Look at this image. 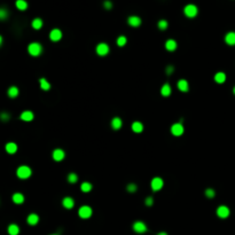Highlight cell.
<instances>
[{
	"label": "cell",
	"instance_id": "1f68e13d",
	"mask_svg": "<svg viewBox=\"0 0 235 235\" xmlns=\"http://www.w3.org/2000/svg\"><path fill=\"white\" fill-rule=\"evenodd\" d=\"M116 43H117V45L119 46V47H123V46H125V45H126V43H127V39H126L125 36H121V37H118V38H117Z\"/></svg>",
	"mask_w": 235,
	"mask_h": 235
},
{
	"label": "cell",
	"instance_id": "277c9868",
	"mask_svg": "<svg viewBox=\"0 0 235 235\" xmlns=\"http://www.w3.org/2000/svg\"><path fill=\"white\" fill-rule=\"evenodd\" d=\"M183 13H185V15H186L187 17H195L196 15H197V7L195 6V5H187L186 7L183 8Z\"/></svg>",
	"mask_w": 235,
	"mask_h": 235
},
{
	"label": "cell",
	"instance_id": "7a4b0ae2",
	"mask_svg": "<svg viewBox=\"0 0 235 235\" xmlns=\"http://www.w3.org/2000/svg\"><path fill=\"white\" fill-rule=\"evenodd\" d=\"M31 169L27 165H21L19 169L16 170V174L17 177L20 179H28L30 175H31Z\"/></svg>",
	"mask_w": 235,
	"mask_h": 235
},
{
	"label": "cell",
	"instance_id": "5b68a950",
	"mask_svg": "<svg viewBox=\"0 0 235 235\" xmlns=\"http://www.w3.org/2000/svg\"><path fill=\"white\" fill-rule=\"evenodd\" d=\"M183 132H185V129L181 123H175L171 126V133L173 134L174 137H180L183 134Z\"/></svg>",
	"mask_w": 235,
	"mask_h": 235
},
{
	"label": "cell",
	"instance_id": "3957f363",
	"mask_svg": "<svg viewBox=\"0 0 235 235\" xmlns=\"http://www.w3.org/2000/svg\"><path fill=\"white\" fill-rule=\"evenodd\" d=\"M93 213V210L92 208L89 207V205H83V207L79 208L78 210V216L80 217L81 219H89Z\"/></svg>",
	"mask_w": 235,
	"mask_h": 235
},
{
	"label": "cell",
	"instance_id": "d6a6232c",
	"mask_svg": "<svg viewBox=\"0 0 235 235\" xmlns=\"http://www.w3.org/2000/svg\"><path fill=\"white\" fill-rule=\"evenodd\" d=\"M78 180V175L76 173H69L68 175V183H76Z\"/></svg>",
	"mask_w": 235,
	"mask_h": 235
},
{
	"label": "cell",
	"instance_id": "5bb4252c",
	"mask_svg": "<svg viewBox=\"0 0 235 235\" xmlns=\"http://www.w3.org/2000/svg\"><path fill=\"white\" fill-rule=\"evenodd\" d=\"M127 23H129L131 27L137 28V27H139V25L141 24V19L138 16H130L127 19Z\"/></svg>",
	"mask_w": 235,
	"mask_h": 235
},
{
	"label": "cell",
	"instance_id": "ee69618b",
	"mask_svg": "<svg viewBox=\"0 0 235 235\" xmlns=\"http://www.w3.org/2000/svg\"><path fill=\"white\" fill-rule=\"evenodd\" d=\"M52 235H56V234H52Z\"/></svg>",
	"mask_w": 235,
	"mask_h": 235
},
{
	"label": "cell",
	"instance_id": "30bf717a",
	"mask_svg": "<svg viewBox=\"0 0 235 235\" xmlns=\"http://www.w3.org/2000/svg\"><path fill=\"white\" fill-rule=\"evenodd\" d=\"M62 38V32L59 29H53L49 33V39L52 41H59Z\"/></svg>",
	"mask_w": 235,
	"mask_h": 235
},
{
	"label": "cell",
	"instance_id": "52a82bcc",
	"mask_svg": "<svg viewBox=\"0 0 235 235\" xmlns=\"http://www.w3.org/2000/svg\"><path fill=\"white\" fill-rule=\"evenodd\" d=\"M163 180L161 178H158V177H155L153 180H151V183H150V186H151V189L154 192H157V191H161L163 188Z\"/></svg>",
	"mask_w": 235,
	"mask_h": 235
},
{
	"label": "cell",
	"instance_id": "6da1fadb",
	"mask_svg": "<svg viewBox=\"0 0 235 235\" xmlns=\"http://www.w3.org/2000/svg\"><path fill=\"white\" fill-rule=\"evenodd\" d=\"M28 52L31 56H39L43 52V47L39 43H31L28 46Z\"/></svg>",
	"mask_w": 235,
	"mask_h": 235
},
{
	"label": "cell",
	"instance_id": "60d3db41",
	"mask_svg": "<svg viewBox=\"0 0 235 235\" xmlns=\"http://www.w3.org/2000/svg\"><path fill=\"white\" fill-rule=\"evenodd\" d=\"M157 235H167V233H165V232H159Z\"/></svg>",
	"mask_w": 235,
	"mask_h": 235
},
{
	"label": "cell",
	"instance_id": "7bdbcfd3",
	"mask_svg": "<svg viewBox=\"0 0 235 235\" xmlns=\"http://www.w3.org/2000/svg\"><path fill=\"white\" fill-rule=\"evenodd\" d=\"M233 92H234V94H235V87H234V89H233Z\"/></svg>",
	"mask_w": 235,
	"mask_h": 235
},
{
	"label": "cell",
	"instance_id": "9c48e42d",
	"mask_svg": "<svg viewBox=\"0 0 235 235\" xmlns=\"http://www.w3.org/2000/svg\"><path fill=\"white\" fill-rule=\"evenodd\" d=\"M133 231L135 233H139V234H142L147 232V225L143 221H135L133 224Z\"/></svg>",
	"mask_w": 235,
	"mask_h": 235
},
{
	"label": "cell",
	"instance_id": "ffe728a7",
	"mask_svg": "<svg viewBox=\"0 0 235 235\" xmlns=\"http://www.w3.org/2000/svg\"><path fill=\"white\" fill-rule=\"evenodd\" d=\"M178 89L179 91H181V92H187L188 89H189V85H188V81L186 79H180L178 81Z\"/></svg>",
	"mask_w": 235,
	"mask_h": 235
},
{
	"label": "cell",
	"instance_id": "ab89813d",
	"mask_svg": "<svg viewBox=\"0 0 235 235\" xmlns=\"http://www.w3.org/2000/svg\"><path fill=\"white\" fill-rule=\"evenodd\" d=\"M173 70H174L173 67H167V69H166V73H167V75H171V73L173 72Z\"/></svg>",
	"mask_w": 235,
	"mask_h": 235
},
{
	"label": "cell",
	"instance_id": "8d00e7d4",
	"mask_svg": "<svg viewBox=\"0 0 235 235\" xmlns=\"http://www.w3.org/2000/svg\"><path fill=\"white\" fill-rule=\"evenodd\" d=\"M205 195H207V197H209V199H212V197H215V191L213 189H211V188H209V189H207L205 191Z\"/></svg>",
	"mask_w": 235,
	"mask_h": 235
},
{
	"label": "cell",
	"instance_id": "484cf974",
	"mask_svg": "<svg viewBox=\"0 0 235 235\" xmlns=\"http://www.w3.org/2000/svg\"><path fill=\"white\" fill-rule=\"evenodd\" d=\"M161 94L163 97H169L171 94V86L169 84H164L161 89Z\"/></svg>",
	"mask_w": 235,
	"mask_h": 235
},
{
	"label": "cell",
	"instance_id": "4316f807",
	"mask_svg": "<svg viewBox=\"0 0 235 235\" xmlns=\"http://www.w3.org/2000/svg\"><path fill=\"white\" fill-rule=\"evenodd\" d=\"M132 131L135 132V133H140V132L143 131V125L140 122H134L132 124Z\"/></svg>",
	"mask_w": 235,
	"mask_h": 235
},
{
	"label": "cell",
	"instance_id": "7c38bea8",
	"mask_svg": "<svg viewBox=\"0 0 235 235\" xmlns=\"http://www.w3.org/2000/svg\"><path fill=\"white\" fill-rule=\"evenodd\" d=\"M62 205H63L65 209L70 210V209H72V208L75 207V201H73L72 197L67 196V197H64V199L62 200Z\"/></svg>",
	"mask_w": 235,
	"mask_h": 235
},
{
	"label": "cell",
	"instance_id": "d6986e66",
	"mask_svg": "<svg viewBox=\"0 0 235 235\" xmlns=\"http://www.w3.org/2000/svg\"><path fill=\"white\" fill-rule=\"evenodd\" d=\"M123 125V122L122 119L119 117H113L111 119V127H113V130H119Z\"/></svg>",
	"mask_w": 235,
	"mask_h": 235
},
{
	"label": "cell",
	"instance_id": "e575fe53",
	"mask_svg": "<svg viewBox=\"0 0 235 235\" xmlns=\"http://www.w3.org/2000/svg\"><path fill=\"white\" fill-rule=\"evenodd\" d=\"M158 28L161 29V30H165L166 28H167V21L165 20H161L159 22H158Z\"/></svg>",
	"mask_w": 235,
	"mask_h": 235
},
{
	"label": "cell",
	"instance_id": "f35d334b",
	"mask_svg": "<svg viewBox=\"0 0 235 235\" xmlns=\"http://www.w3.org/2000/svg\"><path fill=\"white\" fill-rule=\"evenodd\" d=\"M103 6H105V9H111V7H113V4L110 2V1H105V4H103Z\"/></svg>",
	"mask_w": 235,
	"mask_h": 235
},
{
	"label": "cell",
	"instance_id": "f546056e",
	"mask_svg": "<svg viewBox=\"0 0 235 235\" xmlns=\"http://www.w3.org/2000/svg\"><path fill=\"white\" fill-rule=\"evenodd\" d=\"M32 28L33 29H36V30H39V29H41V27H43V20L41 19H35V20L32 21Z\"/></svg>",
	"mask_w": 235,
	"mask_h": 235
},
{
	"label": "cell",
	"instance_id": "83f0119b",
	"mask_svg": "<svg viewBox=\"0 0 235 235\" xmlns=\"http://www.w3.org/2000/svg\"><path fill=\"white\" fill-rule=\"evenodd\" d=\"M92 188H93L92 183H87V181H85V183H83L80 185V189L81 192H84V193H89V192L92 191Z\"/></svg>",
	"mask_w": 235,
	"mask_h": 235
},
{
	"label": "cell",
	"instance_id": "7402d4cb",
	"mask_svg": "<svg viewBox=\"0 0 235 235\" xmlns=\"http://www.w3.org/2000/svg\"><path fill=\"white\" fill-rule=\"evenodd\" d=\"M20 233V227L16 224H10L8 226V234L9 235H19Z\"/></svg>",
	"mask_w": 235,
	"mask_h": 235
},
{
	"label": "cell",
	"instance_id": "4dcf8cb0",
	"mask_svg": "<svg viewBox=\"0 0 235 235\" xmlns=\"http://www.w3.org/2000/svg\"><path fill=\"white\" fill-rule=\"evenodd\" d=\"M8 15L9 13L7 9L4 8V7H0V21H5L8 17Z\"/></svg>",
	"mask_w": 235,
	"mask_h": 235
},
{
	"label": "cell",
	"instance_id": "2e32d148",
	"mask_svg": "<svg viewBox=\"0 0 235 235\" xmlns=\"http://www.w3.org/2000/svg\"><path fill=\"white\" fill-rule=\"evenodd\" d=\"M27 221H28L29 225H31V226H35L37 224L39 223V216L36 215V213H30L28 216V218H27Z\"/></svg>",
	"mask_w": 235,
	"mask_h": 235
},
{
	"label": "cell",
	"instance_id": "8fae6325",
	"mask_svg": "<svg viewBox=\"0 0 235 235\" xmlns=\"http://www.w3.org/2000/svg\"><path fill=\"white\" fill-rule=\"evenodd\" d=\"M52 156H53V159H54V161H56V162H60V161H62V159L64 158L65 153L62 149H55L54 151H53Z\"/></svg>",
	"mask_w": 235,
	"mask_h": 235
},
{
	"label": "cell",
	"instance_id": "74e56055",
	"mask_svg": "<svg viewBox=\"0 0 235 235\" xmlns=\"http://www.w3.org/2000/svg\"><path fill=\"white\" fill-rule=\"evenodd\" d=\"M153 203H154V200H153V197H151V196H148V197L145 200V204H146V205H148V207L153 205Z\"/></svg>",
	"mask_w": 235,
	"mask_h": 235
},
{
	"label": "cell",
	"instance_id": "ba28073f",
	"mask_svg": "<svg viewBox=\"0 0 235 235\" xmlns=\"http://www.w3.org/2000/svg\"><path fill=\"white\" fill-rule=\"evenodd\" d=\"M229 213H231V211H229V209H228L226 205H220V207H218V209H217V216L221 219L227 218V217L229 216Z\"/></svg>",
	"mask_w": 235,
	"mask_h": 235
},
{
	"label": "cell",
	"instance_id": "d590c367",
	"mask_svg": "<svg viewBox=\"0 0 235 235\" xmlns=\"http://www.w3.org/2000/svg\"><path fill=\"white\" fill-rule=\"evenodd\" d=\"M9 118H10V115L7 113H0V119L2 121V122H7L9 121Z\"/></svg>",
	"mask_w": 235,
	"mask_h": 235
},
{
	"label": "cell",
	"instance_id": "4fadbf2b",
	"mask_svg": "<svg viewBox=\"0 0 235 235\" xmlns=\"http://www.w3.org/2000/svg\"><path fill=\"white\" fill-rule=\"evenodd\" d=\"M33 113L32 111H30V110H25V111H23V113H21V116L20 118L22 119V121H24V122H31L33 119Z\"/></svg>",
	"mask_w": 235,
	"mask_h": 235
},
{
	"label": "cell",
	"instance_id": "603a6c76",
	"mask_svg": "<svg viewBox=\"0 0 235 235\" xmlns=\"http://www.w3.org/2000/svg\"><path fill=\"white\" fill-rule=\"evenodd\" d=\"M19 93H20V91H19V89H17L16 86H10V87L8 89V91H7V94H8V97H12V99L16 97L17 95H19Z\"/></svg>",
	"mask_w": 235,
	"mask_h": 235
},
{
	"label": "cell",
	"instance_id": "9a60e30c",
	"mask_svg": "<svg viewBox=\"0 0 235 235\" xmlns=\"http://www.w3.org/2000/svg\"><path fill=\"white\" fill-rule=\"evenodd\" d=\"M5 149H6V151H7L8 154L13 155L17 151V145L15 143V142H8V143H6Z\"/></svg>",
	"mask_w": 235,
	"mask_h": 235
},
{
	"label": "cell",
	"instance_id": "836d02e7",
	"mask_svg": "<svg viewBox=\"0 0 235 235\" xmlns=\"http://www.w3.org/2000/svg\"><path fill=\"white\" fill-rule=\"evenodd\" d=\"M126 189H127V192H129V193H135V192H137V189H138V186H137L135 183H129V185H127Z\"/></svg>",
	"mask_w": 235,
	"mask_h": 235
},
{
	"label": "cell",
	"instance_id": "8992f818",
	"mask_svg": "<svg viewBox=\"0 0 235 235\" xmlns=\"http://www.w3.org/2000/svg\"><path fill=\"white\" fill-rule=\"evenodd\" d=\"M110 48L109 46L105 44V43H100V44L97 46V54L100 55V56H105L108 53H109Z\"/></svg>",
	"mask_w": 235,
	"mask_h": 235
},
{
	"label": "cell",
	"instance_id": "f1b7e54d",
	"mask_svg": "<svg viewBox=\"0 0 235 235\" xmlns=\"http://www.w3.org/2000/svg\"><path fill=\"white\" fill-rule=\"evenodd\" d=\"M39 83H40V87L43 91H48L49 89H51V84H49L48 81H47V79H45V78H41L40 80H39Z\"/></svg>",
	"mask_w": 235,
	"mask_h": 235
},
{
	"label": "cell",
	"instance_id": "d4e9b609",
	"mask_svg": "<svg viewBox=\"0 0 235 235\" xmlns=\"http://www.w3.org/2000/svg\"><path fill=\"white\" fill-rule=\"evenodd\" d=\"M15 5H16V8L20 10H25L28 8V2L25 0H16Z\"/></svg>",
	"mask_w": 235,
	"mask_h": 235
},
{
	"label": "cell",
	"instance_id": "44dd1931",
	"mask_svg": "<svg viewBox=\"0 0 235 235\" xmlns=\"http://www.w3.org/2000/svg\"><path fill=\"white\" fill-rule=\"evenodd\" d=\"M165 48L167 49V51H170V52L175 51V48H177V41L173 40V39H169V40H166Z\"/></svg>",
	"mask_w": 235,
	"mask_h": 235
},
{
	"label": "cell",
	"instance_id": "cb8c5ba5",
	"mask_svg": "<svg viewBox=\"0 0 235 235\" xmlns=\"http://www.w3.org/2000/svg\"><path fill=\"white\" fill-rule=\"evenodd\" d=\"M215 81L218 84H224L226 81V75L224 72H217L215 76Z\"/></svg>",
	"mask_w": 235,
	"mask_h": 235
},
{
	"label": "cell",
	"instance_id": "ac0fdd59",
	"mask_svg": "<svg viewBox=\"0 0 235 235\" xmlns=\"http://www.w3.org/2000/svg\"><path fill=\"white\" fill-rule=\"evenodd\" d=\"M12 200L15 204H22L24 202V195L21 194V193H15V194H13Z\"/></svg>",
	"mask_w": 235,
	"mask_h": 235
},
{
	"label": "cell",
	"instance_id": "e0dca14e",
	"mask_svg": "<svg viewBox=\"0 0 235 235\" xmlns=\"http://www.w3.org/2000/svg\"><path fill=\"white\" fill-rule=\"evenodd\" d=\"M225 41H226L227 45H229V46H234L235 45V32L231 31V32H228L225 36Z\"/></svg>",
	"mask_w": 235,
	"mask_h": 235
},
{
	"label": "cell",
	"instance_id": "b9f144b4",
	"mask_svg": "<svg viewBox=\"0 0 235 235\" xmlns=\"http://www.w3.org/2000/svg\"><path fill=\"white\" fill-rule=\"evenodd\" d=\"M2 41H4V39H2V37L0 36V46H1V44H2Z\"/></svg>",
	"mask_w": 235,
	"mask_h": 235
}]
</instances>
